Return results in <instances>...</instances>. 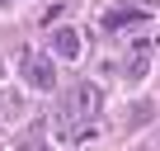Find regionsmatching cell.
<instances>
[{
    "label": "cell",
    "mask_w": 160,
    "mask_h": 151,
    "mask_svg": "<svg viewBox=\"0 0 160 151\" xmlns=\"http://www.w3.org/2000/svg\"><path fill=\"white\" fill-rule=\"evenodd\" d=\"M19 66H24V81H28L33 90H52V85H57V66H52L47 57H38V52H19Z\"/></svg>",
    "instance_id": "1"
},
{
    "label": "cell",
    "mask_w": 160,
    "mask_h": 151,
    "mask_svg": "<svg viewBox=\"0 0 160 151\" xmlns=\"http://www.w3.org/2000/svg\"><path fill=\"white\" fill-rule=\"evenodd\" d=\"M52 52L57 57H80V33L75 29H57L52 33Z\"/></svg>",
    "instance_id": "2"
},
{
    "label": "cell",
    "mask_w": 160,
    "mask_h": 151,
    "mask_svg": "<svg viewBox=\"0 0 160 151\" xmlns=\"http://www.w3.org/2000/svg\"><path fill=\"white\" fill-rule=\"evenodd\" d=\"M71 109L94 113V109H99V90H94V85H75V90H71Z\"/></svg>",
    "instance_id": "3"
},
{
    "label": "cell",
    "mask_w": 160,
    "mask_h": 151,
    "mask_svg": "<svg viewBox=\"0 0 160 151\" xmlns=\"http://www.w3.org/2000/svg\"><path fill=\"white\" fill-rule=\"evenodd\" d=\"M146 71H151V43H137V52L127 57V76H132V81H141Z\"/></svg>",
    "instance_id": "4"
},
{
    "label": "cell",
    "mask_w": 160,
    "mask_h": 151,
    "mask_svg": "<svg viewBox=\"0 0 160 151\" xmlns=\"http://www.w3.org/2000/svg\"><path fill=\"white\" fill-rule=\"evenodd\" d=\"M137 19H141L137 10H108V14H104V24H108V29H122V24H137Z\"/></svg>",
    "instance_id": "5"
}]
</instances>
